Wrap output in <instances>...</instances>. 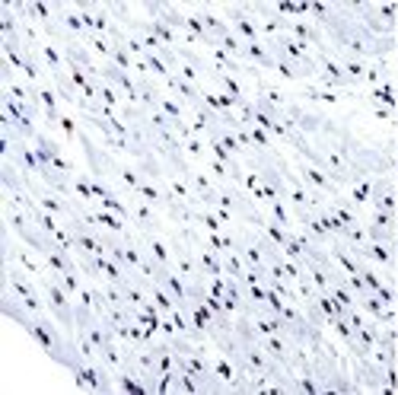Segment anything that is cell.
<instances>
[{"label": "cell", "mask_w": 398, "mask_h": 395, "mask_svg": "<svg viewBox=\"0 0 398 395\" xmlns=\"http://www.w3.org/2000/svg\"><path fill=\"white\" fill-rule=\"evenodd\" d=\"M169 86V90L176 92V99L182 102V105H198V102H201V96H204V90L201 86H195V83H188V80H182V77L178 74H172V77H166V80H163Z\"/></svg>", "instance_id": "11"}, {"label": "cell", "mask_w": 398, "mask_h": 395, "mask_svg": "<svg viewBox=\"0 0 398 395\" xmlns=\"http://www.w3.org/2000/svg\"><path fill=\"white\" fill-rule=\"evenodd\" d=\"M376 296H380V300H382L386 306H389V309L398 303V290H395V284H392V281H386V284H382L380 290H376Z\"/></svg>", "instance_id": "37"}, {"label": "cell", "mask_w": 398, "mask_h": 395, "mask_svg": "<svg viewBox=\"0 0 398 395\" xmlns=\"http://www.w3.org/2000/svg\"><path fill=\"white\" fill-rule=\"evenodd\" d=\"M198 16H201L204 29L211 32V38H213V42H220V38H226V36H230V32H233V29H230V23H226V19H220V16H213V13H211V7H201V3H198Z\"/></svg>", "instance_id": "15"}, {"label": "cell", "mask_w": 398, "mask_h": 395, "mask_svg": "<svg viewBox=\"0 0 398 395\" xmlns=\"http://www.w3.org/2000/svg\"><path fill=\"white\" fill-rule=\"evenodd\" d=\"M373 115H376V118H382V121H395V112L382 109V105H373Z\"/></svg>", "instance_id": "42"}, {"label": "cell", "mask_w": 398, "mask_h": 395, "mask_svg": "<svg viewBox=\"0 0 398 395\" xmlns=\"http://www.w3.org/2000/svg\"><path fill=\"white\" fill-rule=\"evenodd\" d=\"M57 128L64 131V138H67V140H80V128H77V121H74V118L61 115V125H57Z\"/></svg>", "instance_id": "39"}, {"label": "cell", "mask_w": 398, "mask_h": 395, "mask_svg": "<svg viewBox=\"0 0 398 395\" xmlns=\"http://www.w3.org/2000/svg\"><path fill=\"white\" fill-rule=\"evenodd\" d=\"M268 207H271V220H278L284 230H293V217L287 211V201H271Z\"/></svg>", "instance_id": "31"}, {"label": "cell", "mask_w": 398, "mask_h": 395, "mask_svg": "<svg viewBox=\"0 0 398 395\" xmlns=\"http://www.w3.org/2000/svg\"><path fill=\"white\" fill-rule=\"evenodd\" d=\"M211 364H213V373H217L223 383H230V386H233V383L239 379V370H236V364H233L230 357H223V354H220V357H213Z\"/></svg>", "instance_id": "21"}, {"label": "cell", "mask_w": 398, "mask_h": 395, "mask_svg": "<svg viewBox=\"0 0 398 395\" xmlns=\"http://www.w3.org/2000/svg\"><path fill=\"white\" fill-rule=\"evenodd\" d=\"M351 201L360 207V204L373 201V179H360V182H354V192H351Z\"/></svg>", "instance_id": "30"}, {"label": "cell", "mask_w": 398, "mask_h": 395, "mask_svg": "<svg viewBox=\"0 0 398 395\" xmlns=\"http://www.w3.org/2000/svg\"><path fill=\"white\" fill-rule=\"evenodd\" d=\"M144 252H147L157 265H166L172 268V249L163 242V239L157 236V233H144Z\"/></svg>", "instance_id": "14"}, {"label": "cell", "mask_w": 398, "mask_h": 395, "mask_svg": "<svg viewBox=\"0 0 398 395\" xmlns=\"http://www.w3.org/2000/svg\"><path fill=\"white\" fill-rule=\"evenodd\" d=\"M176 74H178V77H182V80H188V83H195V86H198V83H201V74H198L195 67H188V64H182V67H178V71H176Z\"/></svg>", "instance_id": "41"}, {"label": "cell", "mask_w": 398, "mask_h": 395, "mask_svg": "<svg viewBox=\"0 0 398 395\" xmlns=\"http://www.w3.org/2000/svg\"><path fill=\"white\" fill-rule=\"evenodd\" d=\"M144 61H147V71L153 77H159V80H166V77H172V71H169V64L166 61H163V58L157 55V51H147V55H144Z\"/></svg>", "instance_id": "27"}, {"label": "cell", "mask_w": 398, "mask_h": 395, "mask_svg": "<svg viewBox=\"0 0 398 395\" xmlns=\"http://www.w3.org/2000/svg\"><path fill=\"white\" fill-rule=\"evenodd\" d=\"M83 45H90V48H93V55L105 58V61L111 58V48H115V45H111V38H109V36H93V32H90V36L83 38Z\"/></svg>", "instance_id": "25"}, {"label": "cell", "mask_w": 398, "mask_h": 395, "mask_svg": "<svg viewBox=\"0 0 398 395\" xmlns=\"http://www.w3.org/2000/svg\"><path fill=\"white\" fill-rule=\"evenodd\" d=\"M74 194H80V201H83V204L96 201V194H93V175H90V173H77L74 175Z\"/></svg>", "instance_id": "23"}, {"label": "cell", "mask_w": 398, "mask_h": 395, "mask_svg": "<svg viewBox=\"0 0 398 395\" xmlns=\"http://www.w3.org/2000/svg\"><path fill=\"white\" fill-rule=\"evenodd\" d=\"M300 179L306 182V188H313V192L319 194H332V198H338V185L328 179V173H322L319 166L313 163H300Z\"/></svg>", "instance_id": "9"}, {"label": "cell", "mask_w": 398, "mask_h": 395, "mask_svg": "<svg viewBox=\"0 0 398 395\" xmlns=\"http://www.w3.org/2000/svg\"><path fill=\"white\" fill-rule=\"evenodd\" d=\"M367 242H382V246H395L398 236L389 227H376V223H367Z\"/></svg>", "instance_id": "24"}, {"label": "cell", "mask_w": 398, "mask_h": 395, "mask_svg": "<svg viewBox=\"0 0 398 395\" xmlns=\"http://www.w3.org/2000/svg\"><path fill=\"white\" fill-rule=\"evenodd\" d=\"M7 290H13V294L26 303L29 313H36V316H45L48 313V303H45V296H42V287H36L32 281H29L23 271H19L16 265H7Z\"/></svg>", "instance_id": "3"}, {"label": "cell", "mask_w": 398, "mask_h": 395, "mask_svg": "<svg viewBox=\"0 0 398 395\" xmlns=\"http://www.w3.org/2000/svg\"><path fill=\"white\" fill-rule=\"evenodd\" d=\"M131 220L137 223L144 233H157L159 230V220H157V214H153V207H150L144 198L140 201H131Z\"/></svg>", "instance_id": "13"}, {"label": "cell", "mask_w": 398, "mask_h": 395, "mask_svg": "<svg viewBox=\"0 0 398 395\" xmlns=\"http://www.w3.org/2000/svg\"><path fill=\"white\" fill-rule=\"evenodd\" d=\"M102 80L111 83L115 90H121V96L128 99V105H140V90H137V80L128 74V71H121V67H115L111 61H105L102 64Z\"/></svg>", "instance_id": "6"}, {"label": "cell", "mask_w": 398, "mask_h": 395, "mask_svg": "<svg viewBox=\"0 0 398 395\" xmlns=\"http://www.w3.org/2000/svg\"><path fill=\"white\" fill-rule=\"evenodd\" d=\"M99 102H105L109 109H115V112H118V109H121V92L115 90L111 83H105V80H102V83H99Z\"/></svg>", "instance_id": "32"}, {"label": "cell", "mask_w": 398, "mask_h": 395, "mask_svg": "<svg viewBox=\"0 0 398 395\" xmlns=\"http://www.w3.org/2000/svg\"><path fill=\"white\" fill-rule=\"evenodd\" d=\"M367 99H370L373 105H382V109H389V112H395V109H398V90L392 86L389 80H382L380 86H373Z\"/></svg>", "instance_id": "16"}, {"label": "cell", "mask_w": 398, "mask_h": 395, "mask_svg": "<svg viewBox=\"0 0 398 395\" xmlns=\"http://www.w3.org/2000/svg\"><path fill=\"white\" fill-rule=\"evenodd\" d=\"M111 64L115 67H121V71H134V64H137V61H134V55H131L128 51V45H124V42H115V48H111V58H109Z\"/></svg>", "instance_id": "22"}, {"label": "cell", "mask_w": 398, "mask_h": 395, "mask_svg": "<svg viewBox=\"0 0 398 395\" xmlns=\"http://www.w3.org/2000/svg\"><path fill=\"white\" fill-rule=\"evenodd\" d=\"M315 58H319V77H315V80L322 83L325 90H347V86H354V83L347 80V74H344L341 61H338L332 51H315Z\"/></svg>", "instance_id": "4"}, {"label": "cell", "mask_w": 398, "mask_h": 395, "mask_svg": "<svg viewBox=\"0 0 398 395\" xmlns=\"http://www.w3.org/2000/svg\"><path fill=\"white\" fill-rule=\"evenodd\" d=\"M386 80V58L382 61H370V71H367V86H380V83Z\"/></svg>", "instance_id": "33"}, {"label": "cell", "mask_w": 398, "mask_h": 395, "mask_svg": "<svg viewBox=\"0 0 398 395\" xmlns=\"http://www.w3.org/2000/svg\"><path fill=\"white\" fill-rule=\"evenodd\" d=\"M38 55H42V61L48 64V71L51 74H61L64 71V51H57V45H51V42H45V45H38Z\"/></svg>", "instance_id": "20"}, {"label": "cell", "mask_w": 398, "mask_h": 395, "mask_svg": "<svg viewBox=\"0 0 398 395\" xmlns=\"http://www.w3.org/2000/svg\"><path fill=\"white\" fill-rule=\"evenodd\" d=\"M357 306H360L363 313H370L373 319L380 322V325H398V313H395V309H389V306L382 303L376 294H367L363 300H357Z\"/></svg>", "instance_id": "10"}, {"label": "cell", "mask_w": 398, "mask_h": 395, "mask_svg": "<svg viewBox=\"0 0 398 395\" xmlns=\"http://www.w3.org/2000/svg\"><path fill=\"white\" fill-rule=\"evenodd\" d=\"M223 268H226L230 277H239V281H242V275H246V262H242L239 252H223Z\"/></svg>", "instance_id": "29"}, {"label": "cell", "mask_w": 398, "mask_h": 395, "mask_svg": "<svg viewBox=\"0 0 398 395\" xmlns=\"http://www.w3.org/2000/svg\"><path fill=\"white\" fill-rule=\"evenodd\" d=\"M223 13H226V19H230V29L242 38V42H261L258 19L249 16V13L242 10V3H223Z\"/></svg>", "instance_id": "5"}, {"label": "cell", "mask_w": 398, "mask_h": 395, "mask_svg": "<svg viewBox=\"0 0 398 395\" xmlns=\"http://www.w3.org/2000/svg\"><path fill=\"white\" fill-rule=\"evenodd\" d=\"M23 329L32 335V341H36L38 348L45 351L48 357L55 360L57 367H64V370H74V364L83 354H80V348H77V341L74 338H67L64 329L57 325V319L51 316H36V313H29L26 322H23Z\"/></svg>", "instance_id": "1"}, {"label": "cell", "mask_w": 398, "mask_h": 395, "mask_svg": "<svg viewBox=\"0 0 398 395\" xmlns=\"http://www.w3.org/2000/svg\"><path fill=\"white\" fill-rule=\"evenodd\" d=\"M395 38H398V36H395Z\"/></svg>", "instance_id": "43"}, {"label": "cell", "mask_w": 398, "mask_h": 395, "mask_svg": "<svg viewBox=\"0 0 398 395\" xmlns=\"http://www.w3.org/2000/svg\"><path fill=\"white\" fill-rule=\"evenodd\" d=\"M159 112H166L172 121H185V105L176 96H159Z\"/></svg>", "instance_id": "26"}, {"label": "cell", "mask_w": 398, "mask_h": 395, "mask_svg": "<svg viewBox=\"0 0 398 395\" xmlns=\"http://www.w3.org/2000/svg\"><path fill=\"white\" fill-rule=\"evenodd\" d=\"M373 211H386V214H395L398 217V192H395V182L389 175H376L373 179Z\"/></svg>", "instance_id": "7"}, {"label": "cell", "mask_w": 398, "mask_h": 395, "mask_svg": "<svg viewBox=\"0 0 398 395\" xmlns=\"http://www.w3.org/2000/svg\"><path fill=\"white\" fill-rule=\"evenodd\" d=\"M338 61H341V67H344V74H347V80L354 83V86H360V83H367V71H370V61H357V58H351V55H334Z\"/></svg>", "instance_id": "18"}, {"label": "cell", "mask_w": 398, "mask_h": 395, "mask_svg": "<svg viewBox=\"0 0 398 395\" xmlns=\"http://www.w3.org/2000/svg\"><path fill=\"white\" fill-rule=\"evenodd\" d=\"M57 281H61V287H64L70 296H77L80 290H83V281H80V275L77 271H67V275H57Z\"/></svg>", "instance_id": "35"}, {"label": "cell", "mask_w": 398, "mask_h": 395, "mask_svg": "<svg viewBox=\"0 0 398 395\" xmlns=\"http://www.w3.org/2000/svg\"><path fill=\"white\" fill-rule=\"evenodd\" d=\"M185 153H188V157H195V160H207V157H211L207 144H204V140L198 138V134H195V138H188V140H185Z\"/></svg>", "instance_id": "34"}, {"label": "cell", "mask_w": 398, "mask_h": 395, "mask_svg": "<svg viewBox=\"0 0 398 395\" xmlns=\"http://www.w3.org/2000/svg\"><path fill=\"white\" fill-rule=\"evenodd\" d=\"M370 223H376V227H389V230H395V227H398V217H395V214H386V211H373Z\"/></svg>", "instance_id": "38"}, {"label": "cell", "mask_w": 398, "mask_h": 395, "mask_svg": "<svg viewBox=\"0 0 398 395\" xmlns=\"http://www.w3.org/2000/svg\"><path fill=\"white\" fill-rule=\"evenodd\" d=\"M207 166H211V173L217 175V179H223V182L230 179V182H233V173H230V166H223L220 160H213V157H207Z\"/></svg>", "instance_id": "40"}, {"label": "cell", "mask_w": 398, "mask_h": 395, "mask_svg": "<svg viewBox=\"0 0 398 395\" xmlns=\"http://www.w3.org/2000/svg\"><path fill=\"white\" fill-rule=\"evenodd\" d=\"M303 96H309V99L332 102V105H334V102H338V99H341V96H338V92H334V90H322V86H313V83L306 86V92H303Z\"/></svg>", "instance_id": "36"}, {"label": "cell", "mask_w": 398, "mask_h": 395, "mask_svg": "<svg viewBox=\"0 0 398 395\" xmlns=\"http://www.w3.org/2000/svg\"><path fill=\"white\" fill-rule=\"evenodd\" d=\"M211 80H217L223 86V92H230V96H236V99H246V90H242V83L236 80L233 74H213Z\"/></svg>", "instance_id": "28"}, {"label": "cell", "mask_w": 398, "mask_h": 395, "mask_svg": "<svg viewBox=\"0 0 398 395\" xmlns=\"http://www.w3.org/2000/svg\"><path fill=\"white\" fill-rule=\"evenodd\" d=\"M354 207H357V204H354L351 198H332V201H328V211H332L344 227H360V217H357Z\"/></svg>", "instance_id": "17"}, {"label": "cell", "mask_w": 398, "mask_h": 395, "mask_svg": "<svg viewBox=\"0 0 398 395\" xmlns=\"http://www.w3.org/2000/svg\"><path fill=\"white\" fill-rule=\"evenodd\" d=\"M51 80H55V90H57V96H61V99L64 102H74L77 109H80V96H77V86L74 83H70V74H64V71H61V74H51Z\"/></svg>", "instance_id": "19"}, {"label": "cell", "mask_w": 398, "mask_h": 395, "mask_svg": "<svg viewBox=\"0 0 398 395\" xmlns=\"http://www.w3.org/2000/svg\"><path fill=\"white\" fill-rule=\"evenodd\" d=\"M38 287H42V296H45L48 303V313L57 319V325L64 329L67 338L77 341V303L70 300V294H67L64 287H61V281H57L55 271H45L42 277H36Z\"/></svg>", "instance_id": "2"}, {"label": "cell", "mask_w": 398, "mask_h": 395, "mask_svg": "<svg viewBox=\"0 0 398 395\" xmlns=\"http://www.w3.org/2000/svg\"><path fill=\"white\" fill-rule=\"evenodd\" d=\"M239 61H252L255 67H265V71H274V67H278V61H274V55L268 51L265 42H246Z\"/></svg>", "instance_id": "12"}, {"label": "cell", "mask_w": 398, "mask_h": 395, "mask_svg": "<svg viewBox=\"0 0 398 395\" xmlns=\"http://www.w3.org/2000/svg\"><path fill=\"white\" fill-rule=\"evenodd\" d=\"M287 36H293L297 42H303V45L315 48V51H328V45H325V36H322V29L313 26L309 19H287Z\"/></svg>", "instance_id": "8"}]
</instances>
